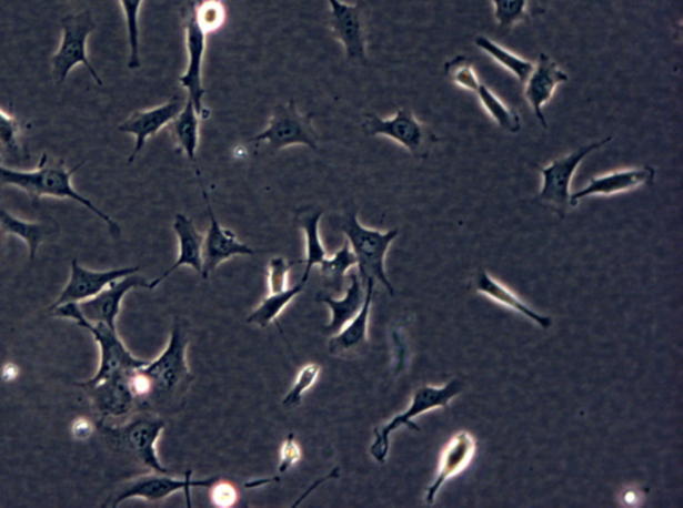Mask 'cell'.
I'll use <instances>...</instances> for the list:
<instances>
[{"instance_id": "cell-16", "label": "cell", "mask_w": 683, "mask_h": 508, "mask_svg": "<svg viewBox=\"0 0 683 508\" xmlns=\"http://www.w3.org/2000/svg\"><path fill=\"white\" fill-rule=\"evenodd\" d=\"M656 170L653 166H641L614 171V173L590 177L586 187L575 191L570 196L572 207L590 196H613L630 193L641 187L654 186Z\"/></svg>"}, {"instance_id": "cell-43", "label": "cell", "mask_w": 683, "mask_h": 508, "mask_svg": "<svg viewBox=\"0 0 683 508\" xmlns=\"http://www.w3.org/2000/svg\"><path fill=\"white\" fill-rule=\"evenodd\" d=\"M18 375V367L14 365H8L3 368V379L4 380H14L17 378Z\"/></svg>"}, {"instance_id": "cell-42", "label": "cell", "mask_w": 683, "mask_h": 508, "mask_svg": "<svg viewBox=\"0 0 683 508\" xmlns=\"http://www.w3.org/2000/svg\"><path fill=\"white\" fill-rule=\"evenodd\" d=\"M92 433V426L89 420L78 419L72 427V434L77 439H88Z\"/></svg>"}, {"instance_id": "cell-13", "label": "cell", "mask_w": 683, "mask_h": 508, "mask_svg": "<svg viewBox=\"0 0 683 508\" xmlns=\"http://www.w3.org/2000/svg\"><path fill=\"white\" fill-rule=\"evenodd\" d=\"M184 37L189 61L188 68L179 78V83L189 92V99L194 104L199 118L209 119L211 111L204 104L205 90L203 85V59L208 34L199 26L192 3L184 18Z\"/></svg>"}, {"instance_id": "cell-23", "label": "cell", "mask_w": 683, "mask_h": 508, "mask_svg": "<svg viewBox=\"0 0 683 508\" xmlns=\"http://www.w3.org/2000/svg\"><path fill=\"white\" fill-rule=\"evenodd\" d=\"M376 283L373 280L366 283V296H364L361 312L355 318L348 323L340 333L333 335L329 342V353L334 356H348L361 353L369 345V318L371 305H373L374 288Z\"/></svg>"}, {"instance_id": "cell-9", "label": "cell", "mask_w": 683, "mask_h": 508, "mask_svg": "<svg viewBox=\"0 0 683 508\" xmlns=\"http://www.w3.org/2000/svg\"><path fill=\"white\" fill-rule=\"evenodd\" d=\"M313 112L301 114L294 101L275 105L271 112L268 128L253 138L255 143H268L270 154L280 153L290 146H307L311 151L320 149V135L313 128Z\"/></svg>"}, {"instance_id": "cell-1", "label": "cell", "mask_w": 683, "mask_h": 508, "mask_svg": "<svg viewBox=\"0 0 683 508\" xmlns=\"http://www.w3.org/2000/svg\"><path fill=\"white\" fill-rule=\"evenodd\" d=\"M84 161L74 169H68L63 160H50L48 154L41 156L38 167L32 171L11 170L0 164V195L4 187H17L24 191L32 201L38 202L41 197L51 196L59 200H71L82 204L108 224L110 233L115 237L121 236V227L111 217L98 209L88 197L77 193L72 187V176L81 169Z\"/></svg>"}, {"instance_id": "cell-35", "label": "cell", "mask_w": 683, "mask_h": 508, "mask_svg": "<svg viewBox=\"0 0 683 508\" xmlns=\"http://www.w3.org/2000/svg\"><path fill=\"white\" fill-rule=\"evenodd\" d=\"M443 74L456 88L475 92L482 83L479 74H476L474 62L466 55H455L443 65Z\"/></svg>"}, {"instance_id": "cell-30", "label": "cell", "mask_w": 683, "mask_h": 508, "mask_svg": "<svg viewBox=\"0 0 683 508\" xmlns=\"http://www.w3.org/2000/svg\"><path fill=\"white\" fill-rule=\"evenodd\" d=\"M474 94L479 96L482 108L485 109L489 116L493 119L500 130L506 131L509 134L521 133L522 118L520 112L503 102L492 89H489L488 85L482 82Z\"/></svg>"}, {"instance_id": "cell-29", "label": "cell", "mask_w": 683, "mask_h": 508, "mask_svg": "<svg viewBox=\"0 0 683 508\" xmlns=\"http://www.w3.org/2000/svg\"><path fill=\"white\" fill-rule=\"evenodd\" d=\"M494 19L499 29L510 31L515 26L530 23L534 18L545 14L536 0H492Z\"/></svg>"}, {"instance_id": "cell-36", "label": "cell", "mask_w": 683, "mask_h": 508, "mask_svg": "<svg viewBox=\"0 0 683 508\" xmlns=\"http://www.w3.org/2000/svg\"><path fill=\"white\" fill-rule=\"evenodd\" d=\"M24 130V124L21 121L0 110V149L12 155H21V140Z\"/></svg>"}, {"instance_id": "cell-33", "label": "cell", "mask_w": 683, "mask_h": 508, "mask_svg": "<svg viewBox=\"0 0 683 508\" xmlns=\"http://www.w3.org/2000/svg\"><path fill=\"white\" fill-rule=\"evenodd\" d=\"M355 266V255L346 241L338 253L329 255L328 260L320 266L324 285L335 288L338 293L342 292L346 274Z\"/></svg>"}, {"instance_id": "cell-41", "label": "cell", "mask_w": 683, "mask_h": 508, "mask_svg": "<svg viewBox=\"0 0 683 508\" xmlns=\"http://www.w3.org/2000/svg\"><path fill=\"white\" fill-rule=\"evenodd\" d=\"M301 458V448L297 444L294 434H290L282 446L281 461L280 466H278V471H280L281 474H287L291 467H293L298 464V461H300Z\"/></svg>"}, {"instance_id": "cell-4", "label": "cell", "mask_w": 683, "mask_h": 508, "mask_svg": "<svg viewBox=\"0 0 683 508\" xmlns=\"http://www.w3.org/2000/svg\"><path fill=\"white\" fill-rule=\"evenodd\" d=\"M54 316L59 318H70L94 336L101 349V362L99 368L91 379L77 384L78 387L89 388L101 384L103 380L112 378V376L130 373L132 369L148 365L149 360L135 358L117 333V328H112L104 323H91L84 318L79 308L78 303H66L51 309Z\"/></svg>"}, {"instance_id": "cell-12", "label": "cell", "mask_w": 683, "mask_h": 508, "mask_svg": "<svg viewBox=\"0 0 683 508\" xmlns=\"http://www.w3.org/2000/svg\"><path fill=\"white\" fill-rule=\"evenodd\" d=\"M331 32L342 44L348 62L368 68V35L364 29L361 3L348 4L341 0H328Z\"/></svg>"}, {"instance_id": "cell-39", "label": "cell", "mask_w": 683, "mask_h": 508, "mask_svg": "<svg viewBox=\"0 0 683 508\" xmlns=\"http://www.w3.org/2000/svg\"><path fill=\"white\" fill-rule=\"evenodd\" d=\"M294 263L288 262L283 256H275L269 262L268 283L269 294L281 293L288 288V278L291 266Z\"/></svg>"}, {"instance_id": "cell-15", "label": "cell", "mask_w": 683, "mask_h": 508, "mask_svg": "<svg viewBox=\"0 0 683 508\" xmlns=\"http://www.w3.org/2000/svg\"><path fill=\"white\" fill-rule=\"evenodd\" d=\"M569 82V75L563 71L559 63L548 54H540L534 63L532 74L529 75L526 82L523 83V95L532 109L536 121L540 122L543 130L549 129L548 119L545 116V105L554 98L556 89L561 84Z\"/></svg>"}, {"instance_id": "cell-14", "label": "cell", "mask_w": 683, "mask_h": 508, "mask_svg": "<svg viewBox=\"0 0 683 508\" xmlns=\"http://www.w3.org/2000/svg\"><path fill=\"white\" fill-rule=\"evenodd\" d=\"M201 184L205 210L210 217V227L203 237V272L202 278L208 280L212 272H215L223 262L234 258L237 255H254L255 251L247 243L238 241L233 231L225 230L218 222L214 210H212L208 191H205L201 174H198Z\"/></svg>"}, {"instance_id": "cell-25", "label": "cell", "mask_w": 683, "mask_h": 508, "mask_svg": "<svg viewBox=\"0 0 683 508\" xmlns=\"http://www.w3.org/2000/svg\"><path fill=\"white\" fill-rule=\"evenodd\" d=\"M323 209L318 206H304L298 209L294 215V224L303 231L307 237V258H304L303 281L310 278L311 272L315 266H321L328 260V251L324 250L320 235V224L323 216Z\"/></svg>"}, {"instance_id": "cell-28", "label": "cell", "mask_w": 683, "mask_h": 508, "mask_svg": "<svg viewBox=\"0 0 683 508\" xmlns=\"http://www.w3.org/2000/svg\"><path fill=\"white\" fill-rule=\"evenodd\" d=\"M0 228H2L3 233L21 237V240L28 243L31 262L36 260L37 251L39 246H41V243L48 240L49 236L58 233V230L54 231V228H58L54 221L39 223L24 222L18 220V217L11 215L3 209H0Z\"/></svg>"}, {"instance_id": "cell-17", "label": "cell", "mask_w": 683, "mask_h": 508, "mask_svg": "<svg viewBox=\"0 0 683 508\" xmlns=\"http://www.w3.org/2000/svg\"><path fill=\"white\" fill-rule=\"evenodd\" d=\"M137 274H131L122 280L112 282L103 292L96 295L94 298L78 303L84 318L91 323H104V325L117 328V318L119 313H121L125 294L134 288L149 289L150 287V282Z\"/></svg>"}, {"instance_id": "cell-6", "label": "cell", "mask_w": 683, "mask_h": 508, "mask_svg": "<svg viewBox=\"0 0 683 508\" xmlns=\"http://www.w3.org/2000/svg\"><path fill=\"white\" fill-rule=\"evenodd\" d=\"M612 141L613 136H607L605 140L586 144V146L552 161L548 166L532 163V166L539 170L542 175V186L539 195L535 196V201L552 210L561 220L566 217L569 209L572 207V204H570L572 190L570 187H572L575 171L590 154L605 148Z\"/></svg>"}, {"instance_id": "cell-44", "label": "cell", "mask_w": 683, "mask_h": 508, "mask_svg": "<svg viewBox=\"0 0 683 508\" xmlns=\"http://www.w3.org/2000/svg\"><path fill=\"white\" fill-rule=\"evenodd\" d=\"M0 164H2V155H0Z\"/></svg>"}, {"instance_id": "cell-19", "label": "cell", "mask_w": 683, "mask_h": 508, "mask_svg": "<svg viewBox=\"0 0 683 508\" xmlns=\"http://www.w3.org/2000/svg\"><path fill=\"white\" fill-rule=\"evenodd\" d=\"M139 267H122L109 270V272H90L79 266L77 260L71 262V275L68 286L64 287L59 298L49 309L66 305V303H81L94 298L103 292L110 283L124 278V276L139 273Z\"/></svg>"}, {"instance_id": "cell-18", "label": "cell", "mask_w": 683, "mask_h": 508, "mask_svg": "<svg viewBox=\"0 0 683 508\" xmlns=\"http://www.w3.org/2000/svg\"><path fill=\"white\" fill-rule=\"evenodd\" d=\"M183 104L181 96H172L168 103L158 105V108L132 112L129 119L118 125V131H121V133L135 136V146L129 158V163L135 161L150 136L157 135L165 125L174 121L179 112L182 111Z\"/></svg>"}, {"instance_id": "cell-31", "label": "cell", "mask_w": 683, "mask_h": 508, "mask_svg": "<svg viewBox=\"0 0 683 508\" xmlns=\"http://www.w3.org/2000/svg\"><path fill=\"white\" fill-rule=\"evenodd\" d=\"M307 283L308 281L301 280L294 287H288L281 293L269 294L267 298L262 299L260 306L249 315L248 323L262 328L269 327L271 323L277 322L278 316L289 306V303L304 292Z\"/></svg>"}, {"instance_id": "cell-7", "label": "cell", "mask_w": 683, "mask_h": 508, "mask_svg": "<svg viewBox=\"0 0 683 508\" xmlns=\"http://www.w3.org/2000/svg\"><path fill=\"white\" fill-rule=\"evenodd\" d=\"M362 131L366 136H386L401 144L416 160L426 161L431 150L443 140L433 130L414 115L409 108H400L395 115L389 119L380 118L373 112L364 114Z\"/></svg>"}, {"instance_id": "cell-34", "label": "cell", "mask_w": 683, "mask_h": 508, "mask_svg": "<svg viewBox=\"0 0 683 508\" xmlns=\"http://www.w3.org/2000/svg\"><path fill=\"white\" fill-rule=\"evenodd\" d=\"M122 6L125 29H128V39L130 55L128 68L138 70L141 68V32H139V12L143 4V0H119Z\"/></svg>"}, {"instance_id": "cell-22", "label": "cell", "mask_w": 683, "mask_h": 508, "mask_svg": "<svg viewBox=\"0 0 683 508\" xmlns=\"http://www.w3.org/2000/svg\"><path fill=\"white\" fill-rule=\"evenodd\" d=\"M179 241L178 260L168 272L163 273L155 281L150 282L149 289H154L175 272L177 268L189 266L199 275L203 272V235L199 234L194 222L184 214H177L172 224Z\"/></svg>"}, {"instance_id": "cell-20", "label": "cell", "mask_w": 683, "mask_h": 508, "mask_svg": "<svg viewBox=\"0 0 683 508\" xmlns=\"http://www.w3.org/2000/svg\"><path fill=\"white\" fill-rule=\"evenodd\" d=\"M130 373L112 376L97 386L84 388L90 395L94 410L101 417L121 418L134 410L138 400L130 387Z\"/></svg>"}, {"instance_id": "cell-8", "label": "cell", "mask_w": 683, "mask_h": 508, "mask_svg": "<svg viewBox=\"0 0 683 508\" xmlns=\"http://www.w3.org/2000/svg\"><path fill=\"white\" fill-rule=\"evenodd\" d=\"M62 39L56 55L51 58L52 78L58 85L68 81L72 69L78 64L84 65L86 70L98 85H103L94 65L88 55L89 37L97 29L94 18L90 10H83L78 14H69L62 18Z\"/></svg>"}, {"instance_id": "cell-10", "label": "cell", "mask_w": 683, "mask_h": 508, "mask_svg": "<svg viewBox=\"0 0 683 508\" xmlns=\"http://www.w3.org/2000/svg\"><path fill=\"white\" fill-rule=\"evenodd\" d=\"M192 471L184 475V479H175L171 474L151 473L124 484L119 490L106 500L103 507H118L129 499H143L145 501H161L175 492H184L188 507H191L190 490L192 487H211L218 478L192 480Z\"/></svg>"}, {"instance_id": "cell-2", "label": "cell", "mask_w": 683, "mask_h": 508, "mask_svg": "<svg viewBox=\"0 0 683 508\" xmlns=\"http://www.w3.org/2000/svg\"><path fill=\"white\" fill-rule=\"evenodd\" d=\"M189 335L181 322L172 326L168 347L154 360H149L142 372L149 376L152 393L148 405L177 410L184 405L194 375L188 365Z\"/></svg>"}, {"instance_id": "cell-32", "label": "cell", "mask_w": 683, "mask_h": 508, "mask_svg": "<svg viewBox=\"0 0 683 508\" xmlns=\"http://www.w3.org/2000/svg\"><path fill=\"white\" fill-rule=\"evenodd\" d=\"M476 48L486 52V54L494 59L496 63L502 65L503 69H506L509 72L519 79L521 84L526 82V79L534 69V63L528 61V59H523L519 55L513 54L512 51L502 48L499 43L492 41L485 35H479L474 41Z\"/></svg>"}, {"instance_id": "cell-37", "label": "cell", "mask_w": 683, "mask_h": 508, "mask_svg": "<svg viewBox=\"0 0 683 508\" xmlns=\"http://www.w3.org/2000/svg\"><path fill=\"white\" fill-rule=\"evenodd\" d=\"M320 374L321 366L317 365V363H309V365L302 367L301 372L298 373L293 387L290 388V392L282 402L283 407L293 410V408L301 406L304 393L313 387Z\"/></svg>"}, {"instance_id": "cell-11", "label": "cell", "mask_w": 683, "mask_h": 508, "mask_svg": "<svg viewBox=\"0 0 683 508\" xmlns=\"http://www.w3.org/2000/svg\"><path fill=\"white\" fill-rule=\"evenodd\" d=\"M165 427V421L154 415H145L129 421L128 425L112 428L111 434L119 444L134 458L138 464L149 468L151 473L171 474L162 465L157 454V441Z\"/></svg>"}, {"instance_id": "cell-21", "label": "cell", "mask_w": 683, "mask_h": 508, "mask_svg": "<svg viewBox=\"0 0 683 508\" xmlns=\"http://www.w3.org/2000/svg\"><path fill=\"white\" fill-rule=\"evenodd\" d=\"M475 440L472 434L462 431L455 434L444 446L440 467H438L436 477L428 488L426 499L429 505H433L438 492L451 478L462 474L472 464L475 455Z\"/></svg>"}, {"instance_id": "cell-3", "label": "cell", "mask_w": 683, "mask_h": 508, "mask_svg": "<svg viewBox=\"0 0 683 508\" xmlns=\"http://www.w3.org/2000/svg\"><path fill=\"white\" fill-rule=\"evenodd\" d=\"M341 230L355 255L358 275H360L363 286L366 287L368 281L373 280L375 283H381L390 295L394 296V287L391 285L386 268H384V261H386L388 251L391 243L400 234V230L380 231L364 227L358 220L354 206L346 207V213L342 217Z\"/></svg>"}, {"instance_id": "cell-26", "label": "cell", "mask_w": 683, "mask_h": 508, "mask_svg": "<svg viewBox=\"0 0 683 508\" xmlns=\"http://www.w3.org/2000/svg\"><path fill=\"white\" fill-rule=\"evenodd\" d=\"M475 289L476 292L489 296L490 299L500 303L513 312L525 315L526 318L533 321L543 329L552 327L553 321L549 316L534 312L532 307H529L525 302L519 298L512 289L503 286L502 283L495 281L485 270H480L475 276Z\"/></svg>"}, {"instance_id": "cell-27", "label": "cell", "mask_w": 683, "mask_h": 508, "mask_svg": "<svg viewBox=\"0 0 683 508\" xmlns=\"http://www.w3.org/2000/svg\"><path fill=\"white\" fill-rule=\"evenodd\" d=\"M199 118L194 104L188 98L184 102L183 109L179 112L178 116L169 124L172 141L175 143V148L181 151L188 158V160L194 164L197 174L199 170L197 167V156L199 146Z\"/></svg>"}, {"instance_id": "cell-24", "label": "cell", "mask_w": 683, "mask_h": 508, "mask_svg": "<svg viewBox=\"0 0 683 508\" xmlns=\"http://www.w3.org/2000/svg\"><path fill=\"white\" fill-rule=\"evenodd\" d=\"M350 285L342 299H335L327 293L317 295V301L324 303L330 308L331 321L329 325L322 328V333L327 335H335L355 318L363 306L364 296H366V287L358 275V272L349 274Z\"/></svg>"}, {"instance_id": "cell-5", "label": "cell", "mask_w": 683, "mask_h": 508, "mask_svg": "<svg viewBox=\"0 0 683 508\" xmlns=\"http://www.w3.org/2000/svg\"><path fill=\"white\" fill-rule=\"evenodd\" d=\"M463 392V384L460 379H453L450 384L443 387L422 386L413 395L408 410L395 415L393 419L388 421L374 430V441L370 447L371 457L378 464H384L390 451V437L401 427H408L413 431H421L420 426L414 424L413 419L420 415L435 410V408H448L450 402L456 395Z\"/></svg>"}, {"instance_id": "cell-38", "label": "cell", "mask_w": 683, "mask_h": 508, "mask_svg": "<svg viewBox=\"0 0 683 508\" xmlns=\"http://www.w3.org/2000/svg\"><path fill=\"white\" fill-rule=\"evenodd\" d=\"M192 6H194L197 21L205 34H211L222 28L225 19L222 0H198V2H192Z\"/></svg>"}, {"instance_id": "cell-40", "label": "cell", "mask_w": 683, "mask_h": 508, "mask_svg": "<svg viewBox=\"0 0 683 508\" xmlns=\"http://www.w3.org/2000/svg\"><path fill=\"white\" fill-rule=\"evenodd\" d=\"M211 500L212 505L218 508L233 507L240 495H238L237 488L228 481L217 480L211 487Z\"/></svg>"}]
</instances>
